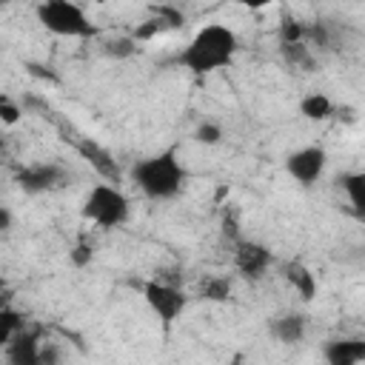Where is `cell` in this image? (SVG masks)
Masks as SVG:
<instances>
[{"mask_svg": "<svg viewBox=\"0 0 365 365\" xmlns=\"http://www.w3.org/2000/svg\"><path fill=\"white\" fill-rule=\"evenodd\" d=\"M237 48H240V40L228 26L208 23L188 40V46L180 51L177 60L191 74H211L231 66L237 57Z\"/></svg>", "mask_w": 365, "mask_h": 365, "instance_id": "obj_1", "label": "cell"}, {"mask_svg": "<svg viewBox=\"0 0 365 365\" xmlns=\"http://www.w3.org/2000/svg\"><path fill=\"white\" fill-rule=\"evenodd\" d=\"M131 180L148 200H174L182 191L185 168L177 160V148H165L154 157L137 160L131 165Z\"/></svg>", "mask_w": 365, "mask_h": 365, "instance_id": "obj_2", "label": "cell"}, {"mask_svg": "<svg viewBox=\"0 0 365 365\" xmlns=\"http://www.w3.org/2000/svg\"><path fill=\"white\" fill-rule=\"evenodd\" d=\"M128 214H131V205H128V197L111 185V182H97L88 194H86V202H83V217L91 220L94 225L111 231V228H120L128 222Z\"/></svg>", "mask_w": 365, "mask_h": 365, "instance_id": "obj_3", "label": "cell"}, {"mask_svg": "<svg viewBox=\"0 0 365 365\" xmlns=\"http://www.w3.org/2000/svg\"><path fill=\"white\" fill-rule=\"evenodd\" d=\"M37 20L57 37H94V26L86 11L71 0H46L37 6Z\"/></svg>", "mask_w": 365, "mask_h": 365, "instance_id": "obj_4", "label": "cell"}, {"mask_svg": "<svg viewBox=\"0 0 365 365\" xmlns=\"http://www.w3.org/2000/svg\"><path fill=\"white\" fill-rule=\"evenodd\" d=\"M143 297H145L148 308L154 311V317L160 322H165V325L174 322L185 311V305H188V297L177 285H171L165 279H148L143 285Z\"/></svg>", "mask_w": 365, "mask_h": 365, "instance_id": "obj_5", "label": "cell"}, {"mask_svg": "<svg viewBox=\"0 0 365 365\" xmlns=\"http://www.w3.org/2000/svg\"><path fill=\"white\" fill-rule=\"evenodd\" d=\"M325 163H328V154L322 145H305V148H297L288 154L285 160V171L299 182V185H314L322 171H325Z\"/></svg>", "mask_w": 365, "mask_h": 365, "instance_id": "obj_6", "label": "cell"}, {"mask_svg": "<svg viewBox=\"0 0 365 365\" xmlns=\"http://www.w3.org/2000/svg\"><path fill=\"white\" fill-rule=\"evenodd\" d=\"M14 182L20 185V191L26 194H43L51 188H60L66 182V171L57 163H34V165H23L14 174Z\"/></svg>", "mask_w": 365, "mask_h": 365, "instance_id": "obj_7", "label": "cell"}, {"mask_svg": "<svg viewBox=\"0 0 365 365\" xmlns=\"http://www.w3.org/2000/svg\"><path fill=\"white\" fill-rule=\"evenodd\" d=\"M234 259H237V271H240L245 279H259V277L271 268L274 254H271L262 242L237 240V242H234Z\"/></svg>", "mask_w": 365, "mask_h": 365, "instance_id": "obj_8", "label": "cell"}, {"mask_svg": "<svg viewBox=\"0 0 365 365\" xmlns=\"http://www.w3.org/2000/svg\"><path fill=\"white\" fill-rule=\"evenodd\" d=\"M40 345H43L40 331L23 325V328L9 339V345H6L3 351H6L9 365H40Z\"/></svg>", "mask_w": 365, "mask_h": 365, "instance_id": "obj_9", "label": "cell"}, {"mask_svg": "<svg viewBox=\"0 0 365 365\" xmlns=\"http://www.w3.org/2000/svg\"><path fill=\"white\" fill-rule=\"evenodd\" d=\"M325 365H359L365 359V339L359 336H336L322 348Z\"/></svg>", "mask_w": 365, "mask_h": 365, "instance_id": "obj_10", "label": "cell"}, {"mask_svg": "<svg viewBox=\"0 0 365 365\" xmlns=\"http://www.w3.org/2000/svg\"><path fill=\"white\" fill-rule=\"evenodd\" d=\"M77 151L91 163V168L106 180V182H117L120 180V168H117V163H114V157L103 148V145H97L94 140H88V137H83V140H77Z\"/></svg>", "mask_w": 365, "mask_h": 365, "instance_id": "obj_11", "label": "cell"}, {"mask_svg": "<svg viewBox=\"0 0 365 365\" xmlns=\"http://www.w3.org/2000/svg\"><path fill=\"white\" fill-rule=\"evenodd\" d=\"M305 331H308V322L302 314H282L277 319H271V334L282 342V345H297L305 339Z\"/></svg>", "mask_w": 365, "mask_h": 365, "instance_id": "obj_12", "label": "cell"}, {"mask_svg": "<svg viewBox=\"0 0 365 365\" xmlns=\"http://www.w3.org/2000/svg\"><path fill=\"white\" fill-rule=\"evenodd\" d=\"M336 185L348 194L354 214L362 217L365 214V174L362 171H345V174L336 177Z\"/></svg>", "mask_w": 365, "mask_h": 365, "instance_id": "obj_13", "label": "cell"}, {"mask_svg": "<svg viewBox=\"0 0 365 365\" xmlns=\"http://www.w3.org/2000/svg\"><path fill=\"white\" fill-rule=\"evenodd\" d=\"M282 63L297 71H317V57L305 43H279Z\"/></svg>", "mask_w": 365, "mask_h": 365, "instance_id": "obj_14", "label": "cell"}, {"mask_svg": "<svg viewBox=\"0 0 365 365\" xmlns=\"http://www.w3.org/2000/svg\"><path fill=\"white\" fill-rule=\"evenodd\" d=\"M285 279L294 285V291L308 302V299H314V294H317V277L302 265V262H288L285 265Z\"/></svg>", "mask_w": 365, "mask_h": 365, "instance_id": "obj_15", "label": "cell"}, {"mask_svg": "<svg viewBox=\"0 0 365 365\" xmlns=\"http://www.w3.org/2000/svg\"><path fill=\"white\" fill-rule=\"evenodd\" d=\"M299 114H302L305 120H328V117L334 114V103H331L328 94L311 91V94H305V97L299 100Z\"/></svg>", "mask_w": 365, "mask_h": 365, "instance_id": "obj_16", "label": "cell"}, {"mask_svg": "<svg viewBox=\"0 0 365 365\" xmlns=\"http://www.w3.org/2000/svg\"><path fill=\"white\" fill-rule=\"evenodd\" d=\"M23 325H26L23 314H17V311H11V308H0V351L9 345V339H11Z\"/></svg>", "mask_w": 365, "mask_h": 365, "instance_id": "obj_17", "label": "cell"}, {"mask_svg": "<svg viewBox=\"0 0 365 365\" xmlns=\"http://www.w3.org/2000/svg\"><path fill=\"white\" fill-rule=\"evenodd\" d=\"M202 299H208V302H225L228 297H231V279L228 277H208L205 282H202Z\"/></svg>", "mask_w": 365, "mask_h": 365, "instance_id": "obj_18", "label": "cell"}, {"mask_svg": "<svg viewBox=\"0 0 365 365\" xmlns=\"http://www.w3.org/2000/svg\"><path fill=\"white\" fill-rule=\"evenodd\" d=\"M279 43H305V23L285 14L279 23Z\"/></svg>", "mask_w": 365, "mask_h": 365, "instance_id": "obj_19", "label": "cell"}, {"mask_svg": "<svg viewBox=\"0 0 365 365\" xmlns=\"http://www.w3.org/2000/svg\"><path fill=\"white\" fill-rule=\"evenodd\" d=\"M103 51H106L108 57H114V60H125V57H131V54L137 51V43H134L131 37H114V40H108V43L103 46Z\"/></svg>", "mask_w": 365, "mask_h": 365, "instance_id": "obj_20", "label": "cell"}, {"mask_svg": "<svg viewBox=\"0 0 365 365\" xmlns=\"http://www.w3.org/2000/svg\"><path fill=\"white\" fill-rule=\"evenodd\" d=\"M194 140H197V143H202V145H217V143L222 140V128H220L217 123L205 120V123H200V125H197Z\"/></svg>", "mask_w": 365, "mask_h": 365, "instance_id": "obj_21", "label": "cell"}, {"mask_svg": "<svg viewBox=\"0 0 365 365\" xmlns=\"http://www.w3.org/2000/svg\"><path fill=\"white\" fill-rule=\"evenodd\" d=\"M151 11L157 14V20H160L165 29H180V26L185 23L182 11H177V9H171V6H154Z\"/></svg>", "mask_w": 365, "mask_h": 365, "instance_id": "obj_22", "label": "cell"}, {"mask_svg": "<svg viewBox=\"0 0 365 365\" xmlns=\"http://www.w3.org/2000/svg\"><path fill=\"white\" fill-rule=\"evenodd\" d=\"M91 259H94V248H91L88 242H77V245L68 251V262H71L74 268H86V265H91Z\"/></svg>", "mask_w": 365, "mask_h": 365, "instance_id": "obj_23", "label": "cell"}, {"mask_svg": "<svg viewBox=\"0 0 365 365\" xmlns=\"http://www.w3.org/2000/svg\"><path fill=\"white\" fill-rule=\"evenodd\" d=\"M20 117H23V108H20L17 103H11V100H0V123L14 125Z\"/></svg>", "mask_w": 365, "mask_h": 365, "instance_id": "obj_24", "label": "cell"}, {"mask_svg": "<svg viewBox=\"0 0 365 365\" xmlns=\"http://www.w3.org/2000/svg\"><path fill=\"white\" fill-rule=\"evenodd\" d=\"M40 365H60V348L54 342L40 345Z\"/></svg>", "mask_w": 365, "mask_h": 365, "instance_id": "obj_25", "label": "cell"}, {"mask_svg": "<svg viewBox=\"0 0 365 365\" xmlns=\"http://www.w3.org/2000/svg\"><path fill=\"white\" fill-rule=\"evenodd\" d=\"M11 222H14V217H11V211H9L6 205H0V234H6V231L11 228Z\"/></svg>", "mask_w": 365, "mask_h": 365, "instance_id": "obj_26", "label": "cell"}, {"mask_svg": "<svg viewBox=\"0 0 365 365\" xmlns=\"http://www.w3.org/2000/svg\"><path fill=\"white\" fill-rule=\"evenodd\" d=\"M3 291H6V279L0 277V294H3Z\"/></svg>", "mask_w": 365, "mask_h": 365, "instance_id": "obj_27", "label": "cell"}, {"mask_svg": "<svg viewBox=\"0 0 365 365\" xmlns=\"http://www.w3.org/2000/svg\"><path fill=\"white\" fill-rule=\"evenodd\" d=\"M0 154H3V134H0Z\"/></svg>", "mask_w": 365, "mask_h": 365, "instance_id": "obj_28", "label": "cell"}]
</instances>
